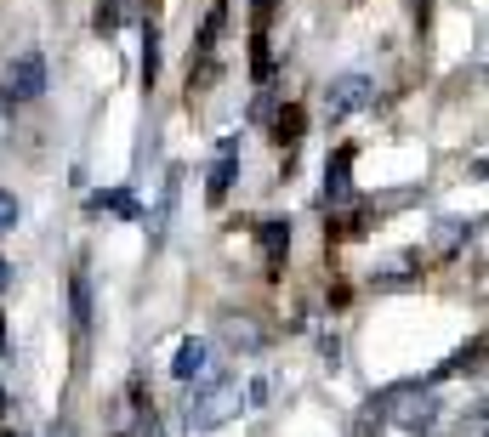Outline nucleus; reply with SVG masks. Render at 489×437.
Instances as JSON below:
<instances>
[{"mask_svg": "<svg viewBox=\"0 0 489 437\" xmlns=\"http://www.w3.org/2000/svg\"><path fill=\"white\" fill-rule=\"evenodd\" d=\"M234 177H239V143L228 136V143H222V160L211 165V182H205V199H211V205H222V199H228Z\"/></svg>", "mask_w": 489, "mask_h": 437, "instance_id": "6", "label": "nucleus"}, {"mask_svg": "<svg viewBox=\"0 0 489 437\" xmlns=\"http://www.w3.org/2000/svg\"><path fill=\"white\" fill-rule=\"evenodd\" d=\"M353 148H336V160H330V170H325V199H347L353 194Z\"/></svg>", "mask_w": 489, "mask_h": 437, "instance_id": "10", "label": "nucleus"}, {"mask_svg": "<svg viewBox=\"0 0 489 437\" xmlns=\"http://www.w3.org/2000/svg\"><path fill=\"white\" fill-rule=\"evenodd\" d=\"M69 318H74V330H91V278L86 273H74L69 278Z\"/></svg>", "mask_w": 489, "mask_h": 437, "instance_id": "11", "label": "nucleus"}, {"mask_svg": "<svg viewBox=\"0 0 489 437\" xmlns=\"http://www.w3.org/2000/svg\"><path fill=\"white\" fill-rule=\"evenodd\" d=\"M256 239H262L268 268H279V261H285V250H290V222H262V227H256Z\"/></svg>", "mask_w": 489, "mask_h": 437, "instance_id": "12", "label": "nucleus"}, {"mask_svg": "<svg viewBox=\"0 0 489 437\" xmlns=\"http://www.w3.org/2000/svg\"><path fill=\"white\" fill-rule=\"evenodd\" d=\"M302 131H308V125H302V108L296 103L273 108V136H279V143H302Z\"/></svg>", "mask_w": 489, "mask_h": 437, "instance_id": "13", "label": "nucleus"}, {"mask_svg": "<svg viewBox=\"0 0 489 437\" xmlns=\"http://www.w3.org/2000/svg\"><path fill=\"white\" fill-rule=\"evenodd\" d=\"M12 409V398H6V386H0V415H6Z\"/></svg>", "mask_w": 489, "mask_h": 437, "instance_id": "25", "label": "nucleus"}, {"mask_svg": "<svg viewBox=\"0 0 489 437\" xmlns=\"http://www.w3.org/2000/svg\"><path fill=\"white\" fill-rule=\"evenodd\" d=\"M91 216H120V222H143V199L131 194V187H97V194L86 199Z\"/></svg>", "mask_w": 489, "mask_h": 437, "instance_id": "4", "label": "nucleus"}, {"mask_svg": "<svg viewBox=\"0 0 489 437\" xmlns=\"http://www.w3.org/2000/svg\"><path fill=\"white\" fill-rule=\"evenodd\" d=\"M376 97V86L364 80V74H342V80H330L325 91V103H330V120H347V114H359L364 103Z\"/></svg>", "mask_w": 489, "mask_h": 437, "instance_id": "3", "label": "nucleus"}, {"mask_svg": "<svg viewBox=\"0 0 489 437\" xmlns=\"http://www.w3.org/2000/svg\"><path fill=\"white\" fill-rule=\"evenodd\" d=\"M319 352H325V364H342V341H336V335L319 341Z\"/></svg>", "mask_w": 489, "mask_h": 437, "instance_id": "21", "label": "nucleus"}, {"mask_svg": "<svg viewBox=\"0 0 489 437\" xmlns=\"http://www.w3.org/2000/svg\"><path fill=\"white\" fill-rule=\"evenodd\" d=\"M244 392H251V398H244V403H256V409H262V403H268V381H262V375H256V381L244 386Z\"/></svg>", "mask_w": 489, "mask_h": 437, "instance_id": "20", "label": "nucleus"}, {"mask_svg": "<svg viewBox=\"0 0 489 437\" xmlns=\"http://www.w3.org/2000/svg\"><path fill=\"white\" fill-rule=\"evenodd\" d=\"M222 18H228V6L217 0V6H211V18H205V29H200V52H211V45H217V35H222Z\"/></svg>", "mask_w": 489, "mask_h": 437, "instance_id": "16", "label": "nucleus"}, {"mask_svg": "<svg viewBox=\"0 0 489 437\" xmlns=\"http://www.w3.org/2000/svg\"><path fill=\"white\" fill-rule=\"evenodd\" d=\"M18 222H23L18 194H6V187H0V233H6V227H18Z\"/></svg>", "mask_w": 489, "mask_h": 437, "instance_id": "18", "label": "nucleus"}, {"mask_svg": "<svg viewBox=\"0 0 489 437\" xmlns=\"http://www.w3.org/2000/svg\"><path fill=\"white\" fill-rule=\"evenodd\" d=\"M205 364H211V347H205L200 335H188V341L177 347V358H171V375H177V381H200Z\"/></svg>", "mask_w": 489, "mask_h": 437, "instance_id": "8", "label": "nucleus"}, {"mask_svg": "<svg viewBox=\"0 0 489 437\" xmlns=\"http://www.w3.org/2000/svg\"><path fill=\"white\" fill-rule=\"evenodd\" d=\"M177 194H182V170L171 165L165 170V194H160V205H154V227H148V239H165V227H171V216H177Z\"/></svg>", "mask_w": 489, "mask_h": 437, "instance_id": "9", "label": "nucleus"}, {"mask_svg": "<svg viewBox=\"0 0 489 437\" xmlns=\"http://www.w3.org/2000/svg\"><path fill=\"white\" fill-rule=\"evenodd\" d=\"M251 74L256 80H273V52H268V35H251Z\"/></svg>", "mask_w": 489, "mask_h": 437, "instance_id": "14", "label": "nucleus"}, {"mask_svg": "<svg viewBox=\"0 0 489 437\" xmlns=\"http://www.w3.org/2000/svg\"><path fill=\"white\" fill-rule=\"evenodd\" d=\"M120 23H126V6H120V0H109V6H97V35H114Z\"/></svg>", "mask_w": 489, "mask_h": 437, "instance_id": "17", "label": "nucleus"}, {"mask_svg": "<svg viewBox=\"0 0 489 437\" xmlns=\"http://www.w3.org/2000/svg\"><path fill=\"white\" fill-rule=\"evenodd\" d=\"M12 103H18V97H12V91L0 86V114H12Z\"/></svg>", "mask_w": 489, "mask_h": 437, "instance_id": "22", "label": "nucleus"}, {"mask_svg": "<svg viewBox=\"0 0 489 437\" xmlns=\"http://www.w3.org/2000/svg\"><path fill=\"white\" fill-rule=\"evenodd\" d=\"M12 290V268H6V261H0V295H6Z\"/></svg>", "mask_w": 489, "mask_h": 437, "instance_id": "23", "label": "nucleus"}, {"mask_svg": "<svg viewBox=\"0 0 489 437\" xmlns=\"http://www.w3.org/2000/svg\"><path fill=\"white\" fill-rule=\"evenodd\" d=\"M52 437H74V432H69V420H57V426H52Z\"/></svg>", "mask_w": 489, "mask_h": 437, "instance_id": "24", "label": "nucleus"}, {"mask_svg": "<svg viewBox=\"0 0 489 437\" xmlns=\"http://www.w3.org/2000/svg\"><path fill=\"white\" fill-rule=\"evenodd\" d=\"M273 6H279V0H251V18H256V35H268V23H273Z\"/></svg>", "mask_w": 489, "mask_h": 437, "instance_id": "19", "label": "nucleus"}, {"mask_svg": "<svg viewBox=\"0 0 489 437\" xmlns=\"http://www.w3.org/2000/svg\"><path fill=\"white\" fill-rule=\"evenodd\" d=\"M6 91H12V97H18V103H35L40 97V91H46V57L40 52H23L18 62H12V74H6Z\"/></svg>", "mask_w": 489, "mask_h": 437, "instance_id": "5", "label": "nucleus"}, {"mask_svg": "<svg viewBox=\"0 0 489 437\" xmlns=\"http://www.w3.org/2000/svg\"><path fill=\"white\" fill-rule=\"evenodd\" d=\"M239 415V386L228 381V375H217L211 386H194V398H188V426L194 432H211V426H222V420H234Z\"/></svg>", "mask_w": 489, "mask_h": 437, "instance_id": "1", "label": "nucleus"}, {"mask_svg": "<svg viewBox=\"0 0 489 437\" xmlns=\"http://www.w3.org/2000/svg\"><path fill=\"white\" fill-rule=\"evenodd\" d=\"M438 409H444V403H438L433 392H393V398H381V420L404 426L410 437H427V432H433Z\"/></svg>", "mask_w": 489, "mask_h": 437, "instance_id": "2", "label": "nucleus"}, {"mask_svg": "<svg viewBox=\"0 0 489 437\" xmlns=\"http://www.w3.org/2000/svg\"><path fill=\"white\" fill-rule=\"evenodd\" d=\"M217 335H222L234 352H262V347H268V330H262L256 318H222Z\"/></svg>", "mask_w": 489, "mask_h": 437, "instance_id": "7", "label": "nucleus"}, {"mask_svg": "<svg viewBox=\"0 0 489 437\" xmlns=\"http://www.w3.org/2000/svg\"><path fill=\"white\" fill-rule=\"evenodd\" d=\"M160 80V35L148 29V40H143V86H154Z\"/></svg>", "mask_w": 489, "mask_h": 437, "instance_id": "15", "label": "nucleus"}]
</instances>
